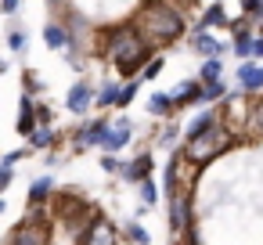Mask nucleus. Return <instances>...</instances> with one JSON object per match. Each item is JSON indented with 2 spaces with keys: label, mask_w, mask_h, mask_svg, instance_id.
Here are the masks:
<instances>
[{
  "label": "nucleus",
  "mask_w": 263,
  "mask_h": 245,
  "mask_svg": "<svg viewBox=\"0 0 263 245\" xmlns=\"http://www.w3.org/2000/svg\"><path fill=\"white\" fill-rule=\"evenodd\" d=\"M137 29L155 44H173L184 36V11L177 4H170V0H144V8L137 15Z\"/></svg>",
  "instance_id": "nucleus-1"
},
{
  "label": "nucleus",
  "mask_w": 263,
  "mask_h": 245,
  "mask_svg": "<svg viewBox=\"0 0 263 245\" xmlns=\"http://www.w3.org/2000/svg\"><path fill=\"white\" fill-rule=\"evenodd\" d=\"M234 130L220 119V123H213L209 130H202V134H195V137H184V162L187 166H209L213 159H220L223 152H231V144H234Z\"/></svg>",
  "instance_id": "nucleus-2"
},
{
  "label": "nucleus",
  "mask_w": 263,
  "mask_h": 245,
  "mask_svg": "<svg viewBox=\"0 0 263 245\" xmlns=\"http://www.w3.org/2000/svg\"><path fill=\"white\" fill-rule=\"evenodd\" d=\"M191 191H184V187H177L173 195H170V231H173V238H180L184 231H191Z\"/></svg>",
  "instance_id": "nucleus-3"
},
{
  "label": "nucleus",
  "mask_w": 263,
  "mask_h": 245,
  "mask_svg": "<svg viewBox=\"0 0 263 245\" xmlns=\"http://www.w3.org/2000/svg\"><path fill=\"white\" fill-rule=\"evenodd\" d=\"M80 245H116V227H112V220L108 216H101V213H94L90 220H87V227L80 231V238H76Z\"/></svg>",
  "instance_id": "nucleus-4"
},
{
  "label": "nucleus",
  "mask_w": 263,
  "mask_h": 245,
  "mask_svg": "<svg viewBox=\"0 0 263 245\" xmlns=\"http://www.w3.org/2000/svg\"><path fill=\"white\" fill-rule=\"evenodd\" d=\"M108 119H90V123H83L80 130H76V137H72V148L76 152H83V148H94V144H105V137H108Z\"/></svg>",
  "instance_id": "nucleus-5"
},
{
  "label": "nucleus",
  "mask_w": 263,
  "mask_h": 245,
  "mask_svg": "<svg viewBox=\"0 0 263 245\" xmlns=\"http://www.w3.org/2000/svg\"><path fill=\"white\" fill-rule=\"evenodd\" d=\"M65 108H69L72 116H83V112L94 108V87H90V80H80V83L69 87V94H65Z\"/></svg>",
  "instance_id": "nucleus-6"
},
{
  "label": "nucleus",
  "mask_w": 263,
  "mask_h": 245,
  "mask_svg": "<svg viewBox=\"0 0 263 245\" xmlns=\"http://www.w3.org/2000/svg\"><path fill=\"white\" fill-rule=\"evenodd\" d=\"M8 245H51V227H36V223H18L8 234Z\"/></svg>",
  "instance_id": "nucleus-7"
},
{
  "label": "nucleus",
  "mask_w": 263,
  "mask_h": 245,
  "mask_svg": "<svg viewBox=\"0 0 263 245\" xmlns=\"http://www.w3.org/2000/svg\"><path fill=\"white\" fill-rule=\"evenodd\" d=\"M40 126V119H36V98L33 94H22L18 98V119H15V130H18V137H33V130Z\"/></svg>",
  "instance_id": "nucleus-8"
},
{
  "label": "nucleus",
  "mask_w": 263,
  "mask_h": 245,
  "mask_svg": "<svg viewBox=\"0 0 263 245\" xmlns=\"http://www.w3.org/2000/svg\"><path fill=\"white\" fill-rule=\"evenodd\" d=\"M152 169H155V162H152V152H141L137 159H130V162H123V169H119V177H123L126 184H141L144 177H152Z\"/></svg>",
  "instance_id": "nucleus-9"
},
{
  "label": "nucleus",
  "mask_w": 263,
  "mask_h": 245,
  "mask_svg": "<svg viewBox=\"0 0 263 245\" xmlns=\"http://www.w3.org/2000/svg\"><path fill=\"white\" fill-rule=\"evenodd\" d=\"M130 137H134V126H130V119L123 116V119H116L112 126H108V137H105V152H123L126 144H130Z\"/></svg>",
  "instance_id": "nucleus-10"
},
{
  "label": "nucleus",
  "mask_w": 263,
  "mask_h": 245,
  "mask_svg": "<svg viewBox=\"0 0 263 245\" xmlns=\"http://www.w3.org/2000/svg\"><path fill=\"white\" fill-rule=\"evenodd\" d=\"M173 105L177 108H191V105H205L202 101V83L198 80H184L177 90H173Z\"/></svg>",
  "instance_id": "nucleus-11"
},
{
  "label": "nucleus",
  "mask_w": 263,
  "mask_h": 245,
  "mask_svg": "<svg viewBox=\"0 0 263 245\" xmlns=\"http://www.w3.org/2000/svg\"><path fill=\"white\" fill-rule=\"evenodd\" d=\"M238 87H241L245 94H256V90H263V65L241 62V65H238Z\"/></svg>",
  "instance_id": "nucleus-12"
},
{
  "label": "nucleus",
  "mask_w": 263,
  "mask_h": 245,
  "mask_svg": "<svg viewBox=\"0 0 263 245\" xmlns=\"http://www.w3.org/2000/svg\"><path fill=\"white\" fill-rule=\"evenodd\" d=\"M191 51L202 54V58H220V54H223V44H220L216 36H209L205 29H195V36H191Z\"/></svg>",
  "instance_id": "nucleus-13"
},
{
  "label": "nucleus",
  "mask_w": 263,
  "mask_h": 245,
  "mask_svg": "<svg viewBox=\"0 0 263 245\" xmlns=\"http://www.w3.org/2000/svg\"><path fill=\"white\" fill-rule=\"evenodd\" d=\"M44 44H47L51 51H65V47L72 44V33H69L62 22H47V26H44Z\"/></svg>",
  "instance_id": "nucleus-14"
},
{
  "label": "nucleus",
  "mask_w": 263,
  "mask_h": 245,
  "mask_svg": "<svg viewBox=\"0 0 263 245\" xmlns=\"http://www.w3.org/2000/svg\"><path fill=\"white\" fill-rule=\"evenodd\" d=\"M54 144H58L54 123H40V126L33 130V137H29V148H33V152H47V148H54Z\"/></svg>",
  "instance_id": "nucleus-15"
},
{
  "label": "nucleus",
  "mask_w": 263,
  "mask_h": 245,
  "mask_svg": "<svg viewBox=\"0 0 263 245\" xmlns=\"http://www.w3.org/2000/svg\"><path fill=\"white\" fill-rule=\"evenodd\" d=\"M213 123H220V108H205V112H198V116L187 123L184 137H195V134H202V130H209Z\"/></svg>",
  "instance_id": "nucleus-16"
},
{
  "label": "nucleus",
  "mask_w": 263,
  "mask_h": 245,
  "mask_svg": "<svg viewBox=\"0 0 263 245\" xmlns=\"http://www.w3.org/2000/svg\"><path fill=\"white\" fill-rule=\"evenodd\" d=\"M54 177H36L33 184H29V202H51L54 198Z\"/></svg>",
  "instance_id": "nucleus-17"
},
{
  "label": "nucleus",
  "mask_w": 263,
  "mask_h": 245,
  "mask_svg": "<svg viewBox=\"0 0 263 245\" xmlns=\"http://www.w3.org/2000/svg\"><path fill=\"white\" fill-rule=\"evenodd\" d=\"M148 112H152L155 119H162V116H173V112H177V105H173V94H162V90H159V94H152V98H148Z\"/></svg>",
  "instance_id": "nucleus-18"
},
{
  "label": "nucleus",
  "mask_w": 263,
  "mask_h": 245,
  "mask_svg": "<svg viewBox=\"0 0 263 245\" xmlns=\"http://www.w3.org/2000/svg\"><path fill=\"white\" fill-rule=\"evenodd\" d=\"M119 87H123V83L108 80V83L94 94V105H98V108H116V105H119Z\"/></svg>",
  "instance_id": "nucleus-19"
},
{
  "label": "nucleus",
  "mask_w": 263,
  "mask_h": 245,
  "mask_svg": "<svg viewBox=\"0 0 263 245\" xmlns=\"http://www.w3.org/2000/svg\"><path fill=\"white\" fill-rule=\"evenodd\" d=\"M213 26H227V11H223L220 4H209V8L202 11V18H198L195 29H213Z\"/></svg>",
  "instance_id": "nucleus-20"
},
{
  "label": "nucleus",
  "mask_w": 263,
  "mask_h": 245,
  "mask_svg": "<svg viewBox=\"0 0 263 245\" xmlns=\"http://www.w3.org/2000/svg\"><path fill=\"white\" fill-rule=\"evenodd\" d=\"M220 76H223V62H220V58H205L202 69H198V83H213V80H220Z\"/></svg>",
  "instance_id": "nucleus-21"
},
{
  "label": "nucleus",
  "mask_w": 263,
  "mask_h": 245,
  "mask_svg": "<svg viewBox=\"0 0 263 245\" xmlns=\"http://www.w3.org/2000/svg\"><path fill=\"white\" fill-rule=\"evenodd\" d=\"M137 191H141V205H155V202H159V184H155L152 177H144V180L137 184Z\"/></svg>",
  "instance_id": "nucleus-22"
},
{
  "label": "nucleus",
  "mask_w": 263,
  "mask_h": 245,
  "mask_svg": "<svg viewBox=\"0 0 263 245\" xmlns=\"http://www.w3.org/2000/svg\"><path fill=\"white\" fill-rule=\"evenodd\" d=\"M220 98H227V87H223V80L202 83V101H220Z\"/></svg>",
  "instance_id": "nucleus-23"
},
{
  "label": "nucleus",
  "mask_w": 263,
  "mask_h": 245,
  "mask_svg": "<svg viewBox=\"0 0 263 245\" xmlns=\"http://www.w3.org/2000/svg\"><path fill=\"white\" fill-rule=\"evenodd\" d=\"M137 87H141V80H126V83L119 87V105H116V108H126V105L137 98Z\"/></svg>",
  "instance_id": "nucleus-24"
},
{
  "label": "nucleus",
  "mask_w": 263,
  "mask_h": 245,
  "mask_svg": "<svg viewBox=\"0 0 263 245\" xmlns=\"http://www.w3.org/2000/svg\"><path fill=\"white\" fill-rule=\"evenodd\" d=\"M162 65H166V62H162V58L155 54V58H152V62H148L144 69H141V76H137V80H148V83H152V80H155V76L162 72Z\"/></svg>",
  "instance_id": "nucleus-25"
},
{
  "label": "nucleus",
  "mask_w": 263,
  "mask_h": 245,
  "mask_svg": "<svg viewBox=\"0 0 263 245\" xmlns=\"http://www.w3.org/2000/svg\"><path fill=\"white\" fill-rule=\"evenodd\" d=\"M8 44H11V51H15V54H26V47H29L26 33H18V29H11V33H8Z\"/></svg>",
  "instance_id": "nucleus-26"
},
{
  "label": "nucleus",
  "mask_w": 263,
  "mask_h": 245,
  "mask_svg": "<svg viewBox=\"0 0 263 245\" xmlns=\"http://www.w3.org/2000/svg\"><path fill=\"white\" fill-rule=\"evenodd\" d=\"M126 234H130V238H134L137 245H148V241H152V238H148V231H144V227H141L137 220H130V223H126Z\"/></svg>",
  "instance_id": "nucleus-27"
},
{
  "label": "nucleus",
  "mask_w": 263,
  "mask_h": 245,
  "mask_svg": "<svg viewBox=\"0 0 263 245\" xmlns=\"http://www.w3.org/2000/svg\"><path fill=\"white\" fill-rule=\"evenodd\" d=\"M29 152H33V148H15V152H8L4 159H0V166H8V169H11V166H15V162H22Z\"/></svg>",
  "instance_id": "nucleus-28"
},
{
  "label": "nucleus",
  "mask_w": 263,
  "mask_h": 245,
  "mask_svg": "<svg viewBox=\"0 0 263 245\" xmlns=\"http://www.w3.org/2000/svg\"><path fill=\"white\" fill-rule=\"evenodd\" d=\"M101 169H105V173H119V169H123V162L116 159V152H105V155H101Z\"/></svg>",
  "instance_id": "nucleus-29"
},
{
  "label": "nucleus",
  "mask_w": 263,
  "mask_h": 245,
  "mask_svg": "<svg viewBox=\"0 0 263 245\" xmlns=\"http://www.w3.org/2000/svg\"><path fill=\"white\" fill-rule=\"evenodd\" d=\"M159 144H162V148H173V144H177V126H166V130L159 134Z\"/></svg>",
  "instance_id": "nucleus-30"
},
{
  "label": "nucleus",
  "mask_w": 263,
  "mask_h": 245,
  "mask_svg": "<svg viewBox=\"0 0 263 245\" xmlns=\"http://www.w3.org/2000/svg\"><path fill=\"white\" fill-rule=\"evenodd\" d=\"M259 8H263V0H241V11L256 22V15H259Z\"/></svg>",
  "instance_id": "nucleus-31"
},
{
  "label": "nucleus",
  "mask_w": 263,
  "mask_h": 245,
  "mask_svg": "<svg viewBox=\"0 0 263 245\" xmlns=\"http://www.w3.org/2000/svg\"><path fill=\"white\" fill-rule=\"evenodd\" d=\"M26 76V94H40V80H36V72L29 69V72H22Z\"/></svg>",
  "instance_id": "nucleus-32"
},
{
  "label": "nucleus",
  "mask_w": 263,
  "mask_h": 245,
  "mask_svg": "<svg viewBox=\"0 0 263 245\" xmlns=\"http://www.w3.org/2000/svg\"><path fill=\"white\" fill-rule=\"evenodd\" d=\"M36 119H40V123H54V116H51L47 101H36Z\"/></svg>",
  "instance_id": "nucleus-33"
},
{
  "label": "nucleus",
  "mask_w": 263,
  "mask_h": 245,
  "mask_svg": "<svg viewBox=\"0 0 263 245\" xmlns=\"http://www.w3.org/2000/svg\"><path fill=\"white\" fill-rule=\"evenodd\" d=\"M22 8V0H0V11H4V15H15Z\"/></svg>",
  "instance_id": "nucleus-34"
},
{
  "label": "nucleus",
  "mask_w": 263,
  "mask_h": 245,
  "mask_svg": "<svg viewBox=\"0 0 263 245\" xmlns=\"http://www.w3.org/2000/svg\"><path fill=\"white\" fill-rule=\"evenodd\" d=\"M252 58H263V36H252Z\"/></svg>",
  "instance_id": "nucleus-35"
},
{
  "label": "nucleus",
  "mask_w": 263,
  "mask_h": 245,
  "mask_svg": "<svg viewBox=\"0 0 263 245\" xmlns=\"http://www.w3.org/2000/svg\"><path fill=\"white\" fill-rule=\"evenodd\" d=\"M8 184H11V169H8V166H0V191H4Z\"/></svg>",
  "instance_id": "nucleus-36"
},
{
  "label": "nucleus",
  "mask_w": 263,
  "mask_h": 245,
  "mask_svg": "<svg viewBox=\"0 0 263 245\" xmlns=\"http://www.w3.org/2000/svg\"><path fill=\"white\" fill-rule=\"evenodd\" d=\"M0 213H4V198H0Z\"/></svg>",
  "instance_id": "nucleus-37"
},
{
  "label": "nucleus",
  "mask_w": 263,
  "mask_h": 245,
  "mask_svg": "<svg viewBox=\"0 0 263 245\" xmlns=\"http://www.w3.org/2000/svg\"><path fill=\"white\" fill-rule=\"evenodd\" d=\"M0 72H4V62H0Z\"/></svg>",
  "instance_id": "nucleus-38"
}]
</instances>
